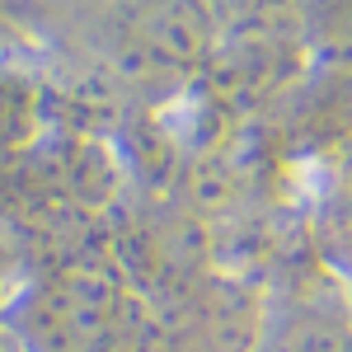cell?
Returning a JSON list of instances; mask_svg holds the SVG:
<instances>
[{
	"label": "cell",
	"mask_w": 352,
	"mask_h": 352,
	"mask_svg": "<svg viewBox=\"0 0 352 352\" xmlns=\"http://www.w3.org/2000/svg\"><path fill=\"white\" fill-rule=\"evenodd\" d=\"M71 14L89 47L127 80L188 76L217 38L207 0H71Z\"/></svg>",
	"instance_id": "7a4b0ae2"
},
{
	"label": "cell",
	"mask_w": 352,
	"mask_h": 352,
	"mask_svg": "<svg viewBox=\"0 0 352 352\" xmlns=\"http://www.w3.org/2000/svg\"><path fill=\"white\" fill-rule=\"evenodd\" d=\"M0 5H5V0H0Z\"/></svg>",
	"instance_id": "3957f363"
},
{
	"label": "cell",
	"mask_w": 352,
	"mask_h": 352,
	"mask_svg": "<svg viewBox=\"0 0 352 352\" xmlns=\"http://www.w3.org/2000/svg\"><path fill=\"white\" fill-rule=\"evenodd\" d=\"M14 324L33 352H146L151 320L109 263H66L43 277Z\"/></svg>",
	"instance_id": "6da1fadb"
}]
</instances>
